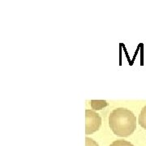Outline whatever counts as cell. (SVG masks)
Wrapping results in <instances>:
<instances>
[{
    "mask_svg": "<svg viewBox=\"0 0 146 146\" xmlns=\"http://www.w3.org/2000/svg\"><path fill=\"white\" fill-rule=\"evenodd\" d=\"M102 125V118L97 112L85 110V134H93L99 130Z\"/></svg>",
    "mask_w": 146,
    "mask_h": 146,
    "instance_id": "obj_2",
    "label": "cell"
},
{
    "mask_svg": "<svg viewBox=\"0 0 146 146\" xmlns=\"http://www.w3.org/2000/svg\"><path fill=\"white\" fill-rule=\"evenodd\" d=\"M89 105L94 110H99L107 106L108 103L106 100H91L89 102Z\"/></svg>",
    "mask_w": 146,
    "mask_h": 146,
    "instance_id": "obj_3",
    "label": "cell"
},
{
    "mask_svg": "<svg viewBox=\"0 0 146 146\" xmlns=\"http://www.w3.org/2000/svg\"><path fill=\"white\" fill-rule=\"evenodd\" d=\"M85 146H99L98 144L96 142V141L91 139V138H89V137H86L85 138Z\"/></svg>",
    "mask_w": 146,
    "mask_h": 146,
    "instance_id": "obj_6",
    "label": "cell"
},
{
    "mask_svg": "<svg viewBox=\"0 0 146 146\" xmlns=\"http://www.w3.org/2000/svg\"><path fill=\"white\" fill-rule=\"evenodd\" d=\"M138 123L144 129L146 130V106H145L143 109L141 110L138 118Z\"/></svg>",
    "mask_w": 146,
    "mask_h": 146,
    "instance_id": "obj_4",
    "label": "cell"
},
{
    "mask_svg": "<svg viewBox=\"0 0 146 146\" xmlns=\"http://www.w3.org/2000/svg\"><path fill=\"white\" fill-rule=\"evenodd\" d=\"M109 126L117 136L127 137L136 130V118L130 110L117 108L110 114Z\"/></svg>",
    "mask_w": 146,
    "mask_h": 146,
    "instance_id": "obj_1",
    "label": "cell"
},
{
    "mask_svg": "<svg viewBox=\"0 0 146 146\" xmlns=\"http://www.w3.org/2000/svg\"><path fill=\"white\" fill-rule=\"evenodd\" d=\"M110 146H134L131 142L123 140H119V141H114Z\"/></svg>",
    "mask_w": 146,
    "mask_h": 146,
    "instance_id": "obj_5",
    "label": "cell"
}]
</instances>
